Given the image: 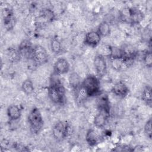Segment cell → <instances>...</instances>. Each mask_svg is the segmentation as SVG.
<instances>
[{"label":"cell","instance_id":"ba28073f","mask_svg":"<svg viewBox=\"0 0 152 152\" xmlns=\"http://www.w3.org/2000/svg\"><path fill=\"white\" fill-rule=\"evenodd\" d=\"M70 65L68 61L64 58L56 59L53 64V73L56 75L65 74L69 71Z\"/></svg>","mask_w":152,"mask_h":152},{"label":"cell","instance_id":"484cf974","mask_svg":"<svg viewBox=\"0 0 152 152\" xmlns=\"http://www.w3.org/2000/svg\"><path fill=\"white\" fill-rule=\"evenodd\" d=\"M112 151H133V148L126 144H119L113 148Z\"/></svg>","mask_w":152,"mask_h":152},{"label":"cell","instance_id":"2e32d148","mask_svg":"<svg viewBox=\"0 0 152 152\" xmlns=\"http://www.w3.org/2000/svg\"><path fill=\"white\" fill-rule=\"evenodd\" d=\"M107 47L108 56L110 59H121L128 56L124 49L113 46H108Z\"/></svg>","mask_w":152,"mask_h":152},{"label":"cell","instance_id":"4fadbf2b","mask_svg":"<svg viewBox=\"0 0 152 152\" xmlns=\"http://www.w3.org/2000/svg\"><path fill=\"white\" fill-rule=\"evenodd\" d=\"M33 46L28 40H24L20 44L18 50L21 57H24L28 59L31 58Z\"/></svg>","mask_w":152,"mask_h":152},{"label":"cell","instance_id":"8fae6325","mask_svg":"<svg viewBox=\"0 0 152 152\" xmlns=\"http://www.w3.org/2000/svg\"><path fill=\"white\" fill-rule=\"evenodd\" d=\"M111 91L115 96L120 98H124L129 93V90L125 83L119 81L113 86Z\"/></svg>","mask_w":152,"mask_h":152},{"label":"cell","instance_id":"7a4b0ae2","mask_svg":"<svg viewBox=\"0 0 152 152\" xmlns=\"http://www.w3.org/2000/svg\"><path fill=\"white\" fill-rule=\"evenodd\" d=\"M48 96L55 104H62L65 103V89L59 81H52L48 87Z\"/></svg>","mask_w":152,"mask_h":152},{"label":"cell","instance_id":"5bb4252c","mask_svg":"<svg viewBox=\"0 0 152 152\" xmlns=\"http://www.w3.org/2000/svg\"><path fill=\"white\" fill-rule=\"evenodd\" d=\"M86 141L90 147H93L100 143V137L94 129L90 128L86 134Z\"/></svg>","mask_w":152,"mask_h":152},{"label":"cell","instance_id":"7c38bea8","mask_svg":"<svg viewBox=\"0 0 152 152\" xmlns=\"http://www.w3.org/2000/svg\"><path fill=\"white\" fill-rule=\"evenodd\" d=\"M3 21L5 27L8 29H11L14 24V16L13 12L9 7H5L2 10Z\"/></svg>","mask_w":152,"mask_h":152},{"label":"cell","instance_id":"6da1fadb","mask_svg":"<svg viewBox=\"0 0 152 152\" xmlns=\"http://www.w3.org/2000/svg\"><path fill=\"white\" fill-rule=\"evenodd\" d=\"M81 87L87 97H94L100 91L99 78L94 75H88L81 82Z\"/></svg>","mask_w":152,"mask_h":152},{"label":"cell","instance_id":"7402d4cb","mask_svg":"<svg viewBox=\"0 0 152 152\" xmlns=\"http://www.w3.org/2000/svg\"><path fill=\"white\" fill-rule=\"evenodd\" d=\"M50 49L52 52L55 54L59 53L62 50V45L57 37H53L50 42Z\"/></svg>","mask_w":152,"mask_h":152},{"label":"cell","instance_id":"d6986e66","mask_svg":"<svg viewBox=\"0 0 152 152\" xmlns=\"http://www.w3.org/2000/svg\"><path fill=\"white\" fill-rule=\"evenodd\" d=\"M97 32L101 36V37H106L110 34L111 29L110 26L108 21H103L98 26Z\"/></svg>","mask_w":152,"mask_h":152},{"label":"cell","instance_id":"ac0fdd59","mask_svg":"<svg viewBox=\"0 0 152 152\" xmlns=\"http://www.w3.org/2000/svg\"><path fill=\"white\" fill-rule=\"evenodd\" d=\"M80 76L76 72H71L68 77V83L70 87L75 91H77L81 86Z\"/></svg>","mask_w":152,"mask_h":152},{"label":"cell","instance_id":"9a60e30c","mask_svg":"<svg viewBox=\"0 0 152 152\" xmlns=\"http://www.w3.org/2000/svg\"><path fill=\"white\" fill-rule=\"evenodd\" d=\"M7 113L10 121H16L21 118V109L17 104H11L7 108Z\"/></svg>","mask_w":152,"mask_h":152},{"label":"cell","instance_id":"d4e9b609","mask_svg":"<svg viewBox=\"0 0 152 152\" xmlns=\"http://www.w3.org/2000/svg\"><path fill=\"white\" fill-rule=\"evenodd\" d=\"M151 124H152V119L150 118L147 121L145 122L144 126V132L145 135L147 138L149 139H151L152 136V131H151Z\"/></svg>","mask_w":152,"mask_h":152},{"label":"cell","instance_id":"ffe728a7","mask_svg":"<svg viewBox=\"0 0 152 152\" xmlns=\"http://www.w3.org/2000/svg\"><path fill=\"white\" fill-rule=\"evenodd\" d=\"M142 99L146 104L151 106L152 103V92L151 87L150 86H147L142 92Z\"/></svg>","mask_w":152,"mask_h":152},{"label":"cell","instance_id":"603a6c76","mask_svg":"<svg viewBox=\"0 0 152 152\" xmlns=\"http://www.w3.org/2000/svg\"><path fill=\"white\" fill-rule=\"evenodd\" d=\"M142 61L147 67L151 68L152 66V54L150 50H145L142 55Z\"/></svg>","mask_w":152,"mask_h":152},{"label":"cell","instance_id":"44dd1931","mask_svg":"<svg viewBox=\"0 0 152 152\" xmlns=\"http://www.w3.org/2000/svg\"><path fill=\"white\" fill-rule=\"evenodd\" d=\"M21 90L26 95H30L34 91V86L32 81L27 78L21 84Z\"/></svg>","mask_w":152,"mask_h":152},{"label":"cell","instance_id":"5b68a950","mask_svg":"<svg viewBox=\"0 0 152 152\" xmlns=\"http://www.w3.org/2000/svg\"><path fill=\"white\" fill-rule=\"evenodd\" d=\"M69 129V124L64 121L57 122L52 128V135L58 141L64 140L68 134Z\"/></svg>","mask_w":152,"mask_h":152},{"label":"cell","instance_id":"3957f363","mask_svg":"<svg viewBox=\"0 0 152 152\" xmlns=\"http://www.w3.org/2000/svg\"><path fill=\"white\" fill-rule=\"evenodd\" d=\"M27 121L30 131L33 134H37L42 131L44 121L42 113L38 107H34L31 109L27 117Z\"/></svg>","mask_w":152,"mask_h":152},{"label":"cell","instance_id":"e0dca14e","mask_svg":"<svg viewBox=\"0 0 152 152\" xmlns=\"http://www.w3.org/2000/svg\"><path fill=\"white\" fill-rule=\"evenodd\" d=\"M144 19V14L142 11L136 7H131L130 24H138Z\"/></svg>","mask_w":152,"mask_h":152},{"label":"cell","instance_id":"9c48e42d","mask_svg":"<svg viewBox=\"0 0 152 152\" xmlns=\"http://www.w3.org/2000/svg\"><path fill=\"white\" fill-rule=\"evenodd\" d=\"M101 39L102 37L97 31L91 30L86 34L84 39V43L88 46L95 48L99 45Z\"/></svg>","mask_w":152,"mask_h":152},{"label":"cell","instance_id":"cb8c5ba5","mask_svg":"<svg viewBox=\"0 0 152 152\" xmlns=\"http://www.w3.org/2000/svg\"><path fill=\"white\" fill-rule=\"evenodd\" d=\"M7 56L9 58V60L13 62H17L21 58V56L19 53L18 49H10V51L8 52Z\"/></svg>","mask_w":152,"mask_h":152},{"label":"cell","instance_id":"8992f818","mask_svg":"<svg viewBox=\"0 0 152 152\" xmlns=\"http://www.w3.org/2000/svg\"><path fill=\"white\" fill-rule=\"evenodd\" d=\"M55 18L53 11L49 8H43L39 12V15L36 18V25L38 27H42L50 23Z\"/></svg>","mask_w":152,"mask_h":152},{"label":"cell","instance_id":"30bf717a","mask_svg":"<svg viewBox=\"0 0 152 152\" xmlns=\"http://www.w3.org/2000/svg\"><path fill=\"white\" fill-rule=\"evenodd\" d=\"M110 113L104 110H99V112L96 115L93 119V124L94 126L97 128L102 129L106 125L107 120L110 117Z\"/></svg>","mask_w":152,"mask_h":152},{"label":"cell","instance_id":"52a82bcc","mask_svg":"<svg viewBox=\"0 0 152 152\" xmlns=\"http://www.w3.org/2000/svg\"><path fill=\"white\" fill-rule=\"evenodd\" d=\"M93 65L97 77L102 78L106 74L107 65L104 55L101 53L97 54L93 59Z\"/></svg>","mask_w":152,"mask_h":152},{"label":"cell","instance_id":"277c9868","mask_svg":"<svg viewBox=\"0 0 152 152\" xmlns=\"http://www.w3.org/2000/svg\"><path fill=\"white\" fill-rule=\"evenodd\" d=\"M48 53L43 46L37 45L33 47L30 59H31L36 66L44 65L48 61Z\"/></svg>","mask_w":152,"mask_h":152}]
</instances>
